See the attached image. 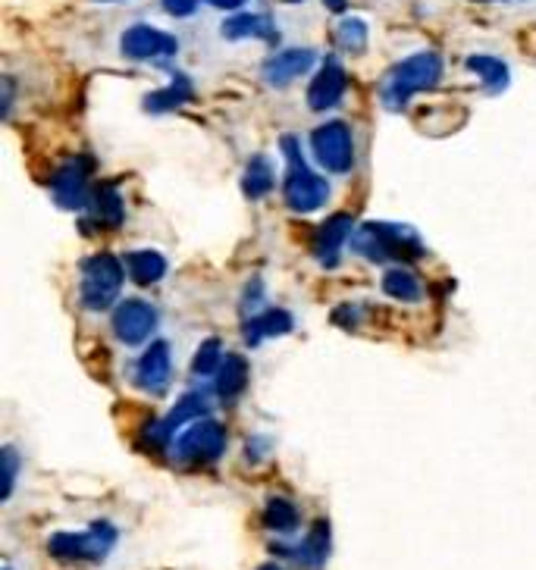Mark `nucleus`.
<instances>
[{
    "mask_svg": "<svg viewBox=\"0 0 536 570\" xmlns=\"http://www.w3.org/2000/svg\"><path fill=\"white\" fill-rule=\"evenodd\" d=\"M352 252L370 264H389V261H418L423 257V242L411 226L399 223H364L352 235Z\"/></svg>",
    "mask_w": 536,
    "mask_h": 570,
    "instance_id": "obj_1",
    "label": "nucleus"
},
{
    "mask_svg": "<svg viewBox=\"0 0 536 570\" xmlns=\"http://www.w3.org/2000/svg\"><path fill=\"white\" fill-rule=\"evenodd\" d=\"M439 79H442V57L439 53H411L408 60L396 63L386 72L383 85H380V101H383L386 110H405L415 95L430 91L433 85H439Z\"/></svg>",
    "mask_w": 536,
    "mask_h": 570,
    "instance_id": "obj_2",
    "label": "nucleus"
},
{
    "mask_svg": "<svg viewBox=\"0 0 536 570\" xmlns=\"http://www.w3.org/2000/svg\"><path fill=\"white\" fill-rule=\"evenodd\" d=\"M283 151H285V183H283V198L289 204V210L295 214H314L323 204L330 202V183L308 167V160L302 157V148L299 141L289 135L283 138Z\"/></svg>",
    "mask_w": 536,
    "mask_h": 570,
    "instance_id": "obj_3",
    "label": "nucleus"
},
{
    "mask_svg": "<svg viewBox=\"0 0 536 570\" xmlns=\"http://www.w3.org/2000/svg\"><path fill=\"white\" fill-rule=\"evenodd\" d=\"M226 452V430L211 417L192 420L169 442V458L176 464H214Z\"/></svg>",
    "mask_w": 536,
    "mask_h": 570,
    "instance_id": "obj_4",
    "label": "nucleus"
},
{
    "mask_svg": "<svg viewBox=\"0 0 536 570\" xmlns=\"http://www.w3.org/2000/svg\"><path fill=\"white\" fill-rule=\"evenodd\" d=\"M117 539V527L107 523V520H98L82 533H67V530L53 533L48 539V552L53 558H60V561H104L107 554L114 552Z\"/></svg>",
    "mask_w": 536,
    "mask_h": 570,
    "instance_id": "obj_5",
    "label": "nucleus"
},
{
    "mask_svg": "<svg viewBox=\"0 0 536 570\" xmlns=\"http://www.w3.org/2000/svg\"><path fill=\"white\" fill-rule=\"evenodd\" d=\"M123 288V264L114 254H95L82 264L79 295L88 311H107Z\"/></svg>",
    "mask_w": 536,
    "mask_h": 570,
    "instance_id": "obj_6",
    "label": "nucleus"
},
{
    "mask_svg": "<svg viewBox=\"0 0 536 570\" xmlns=\"http://www.w3.org/2000/svg\"><path fill=\"white\" fill-rule=\"evenodd\" d=\"M311 151H314L318 164L327 169V173H335V176L352 173L354 167L352 129H349L342 119H330V122H323V126H318L314 135H311Z\"/></svg>",
    "mask_w": 536,
    "mask_h": 570,
    "instance_id": "obj_7",
    "label": "nucleus"
},
{
    "mask_svg": "<svg viewBox=\"0 0 536 570\" xmlns=\"http://www.w3.org/2000/svg\"><path fill=\"white\" fill-rule=\"evenodd\" d=\"M119 51L126 53L129 60H138V63L167 67L169 57H176V51H179V41H176L173 35L164 32V29H154V26H133V29L123 32Z\"/></svg>",
    "mask_w": 536,
    "mask_h": 570,
    "instance_id": "obj_8",
    "label": "nucleus"
},
{
    "mask_svg": "<svg viewBox=\"0 0 536 570\" xmlns=\"http://www.w3.org/2000/svg\"><path fill=\"white\" fill-rule=\"evenodd\" d=\"M88 169H91L88 157H72L69 164H64V167L53 173L51 195L53 202L60 204L64 210H85L91 204V195H88Z\"/></svg>",
    "mask_w": 536,
    "mask_h": 570,
    "instance_id": "obj_9",
    "label": "nucleus"
},
{
    "mask_svg": "<svg viewBox=\"0 0 536 570\" xmlns=\"http://www.w3.org/2000/svg\"><path fill=\"white\" fill-rule=\"evenodd\" d=\"M202 417H207V395L204 392H188V395H183L176 402V407L169 411L167 417L148 426V442H152L154 449H169V442L176 439V433L183 426H188L192 420Z\"/></svg>",
    "mask_w": 536,
    "mask_h": 570,
    "instance_id": "obj_10",
    "label": "nucleus"
},
{
    "mask_svg": "<svg viewBox=\"0 0 536 570\" xmlns=\"http://www.w3.org/2000/svg\"><path fill=\"white\" fill-rule=\"evenodd\" d=\"M157 330V311L148 302L126 298L114 311V333L123 345H142L148 342Z\"/></svg>",
    "mask_w": 536,
    "mask_h": 570,
    "instance_id": "obj_11",
    "label": "nucleus"
},
{
    "mask_svg": "<svg viewBox=\"0 0 536 570\" xmlns=\"http://www.w3.org/2000/svg\"><path fill=\"white\" fill-rule=\"evenodd\" d=\"M169 373H173V354L167 342H152L145 354L135 361V386L148 395H164L169 389Z\"/></svg>",
    "mask_w": 536,
    "mask_h": 570,
    "instance_id": "obj_12",
    "label": "nucleus"
},
{
    "mask_svg": "<svg viewBox=\"0 0 536 570\" xmlns=\"http://www.w3.org/2000/svg\"><path fill=\"white\" fill-rule=\"evenodd\" d=\"M345 88H349V76H345V67L335 60V57H327L323 60V67L318 69V76H314V82L308 88V104H311V110H333L335 104L345 98Z\"/></svg>",
    "mask_w": 536,
    "mask_h": 570,
    "instance_id": "obj_13",
    "label": "nucleus"
},
{
    "mask_svg": "<svg viewBox=\"0 0 536 570\" xmlns=\"http://www.w3.org/2000/svg\"><path fill=\"white\" fill-rule=\"evenodd\" d=\"M354 235V219L349 214H333L323 226L318 229L314 238V257H318L320 267L335 269L342 261V248L352 242Z\"/></svg>",
    "mask_w": 536,
    "mask_h": 570,
    "instance_id": "obj_14",
    "label": "nucleus"
},
{
    "mask_svg": "<svg viewBox=\"0 0 536 570\" xmlns=\"http://www.w3.org/2000/svg\"><path fill=\"white\" fill-rule=\"evenodd\" d=\"M314 60H318V53L311 51V48H289V51H280L264 63V82L270 88H285V85H292L295 79H302L304 72L314 67Z\"/></svg>",
    "mask_w": 536,
    "mask_h": 570,
    "instance_id": "obj_15",
    "label": "nucleus"
},
{
    "mask_svg": "<svg viewBox=\"0 0 536 570\" xmlns=\"http://www.w3.org/2000/svg\"><path fill=\"white\" fill-rule=\"evenodd\" d=\"M220 32L223 38H230V41H276L280 32H276V26H273V19L264 17V13H235L230 17L223 26H220Z\"/></svg>",
    "mask_w": 536,
    "mask_h": 570,
    "instance_id": "obj_16",
    "label": "nucleus"
},
{
    "mask_svg": "<svg viewBox=\"0 0 536 570\" xmlns=\"http://www.w3.org/2000/svg\"><path fill=\"white\" fill-rule=\"evenodd\" d=\"M292 326H295V320H292V314H289L285 307H267V311L254 314V317L245 323V342L254 348V345H261V342H267V338L289 336Z\"/></svg>",
    "mask_w": 536,
    "mask_h": 570,
    "instance_id": "obj_17",
    "label": "nucleus"
},
{
    "mask_svg": "<svg viewBox=\"0 0 536 570\" xmlns=\"http://www.w3.org/2000/svg\"><path fill=\"white\" fill-rule=\"evenodd\" d=\"M248 386V361L242 354H226L223 364L214 373V392L223 402H235Z\"/></svg>",
    "mask_w": 536,
    "mask_h": 570,
    "instance_id": "obj_18",
    "label": "nucleus"
},
{
    "mask_svg": "<svg viewBox=\"0 0 536 570\" xmlns=\"http://www.w3.org/2000/svg\"><path fill=\"white\" fill-rule=\"evenodd\" d=\"M292 558H295L304 570L323 568L327 558H330V523H327V520H318V523L311 527V533L302 539V546L292 549Z\"/></svg>",
    "mask_w": 536,
    "mask_h": 570,
    "instance_id": "obj_19",
    "label": "nucleus"
},
{
    "mask_svg": "<svg viewBox=\"0 0 536 570\" xmlns=\"http://www.w3.org/2000/svg\"><path fill=\"white\" fill-rule=\"evenodd\" d=\"M91 219H95V226H101V229H117L123 217H126V204L119 198L117 185L104 183L95 195H91Z\"/></svg>",
    "mask_w": 536,
    "mask_h": 570,
    "instance_id": "obj_20",
    "label": "nucleus"
},
{
    "mask_svg": "<svg viewBox=\"0 0 536 570\" xmlns=\"http://www.w3.org/2000/svg\"><path fill=\"white\" fill-rule=\"evenodd\" d=\"M126 273L135 285H154L167 276V257L160 252L126 254Z\"/></svg>",
    "mask_w": 536,
    "mask_h": 570,
    "instance_id": "obj_21",
    "label": "nucleus"
},
{
    "mask_svg": "<svg viewBox=\"0 0 536 570\" xmlns=\"http://www.w3.org/2000/svg\"><path fill=\"white\" fill-rule=\"evenodd\" d=\"M273 185H276L273 164H270L264 154L252 157V160H248V167H245V176H242V191H245V198L261 202V198H267L270 191H273Z\"/></svg>",
    "mask_w": 536,
    "mask_h": 570,
    "instance_id": "obj_22",
    "label": "nucleus"
},
{
    "mask_svg": "<svg viewBox=\"0 0 536 570\" xmlns=\"http://www.w3.org/2000/svg\"><path fill=\"white\" fill-rule=\"evenodd\" d=\"M299 523H302V514H299V508L283 499V495H273L267 504H264V527L273 530V533H295L299 530Z\"/></svg>",
    "mask_w": 536,
    "mask_h": 570,
    "instance_id": "obj_23",
    "label": "nucleus"
},
{
    "mask_svg": "<svg viewBox=\"0 0 536 570\" xmlns=\"http://www.w3.org/2000/svg\"><path fill=\"white\" fill-rule=\"evenodd\" d=\"M468 69L484 82L486 91H493V95H499L505 85H508V67H505L499 57L474 53V57H468Z\"/></svg>",
    "mask_w": 536,
    "mask_h": 570,
    "instance_id": "obj_24",
    "label": "nucleus"
},
{
    "mask_svg": "<svg viewBox=\"0 0 536 570\" xmlns=\"http://www.w3.org/2000/svg\"><path fill=\"white\" fill-rule=\"evenodd\" d=\"M383 292L389 295V298H396V302L415 304L420 302V295H423V285H420V279L411 273V269L392 267L383 276Z\"/></svg>",
    "mask_w": 536,
    "mask_h": 570,
    "instance_id": "obj_25",
    "label": "nucleus"
},
{
    "mask_svg": "<svg viewBox=\"0 0 536 570\" xmlns=\"http://www.w3.org/2000/svg\"><path fill=\"white\" fill-rule=\"evenodd\" d=\"M185 101H192V82H188L185 76H176L167 88H160V91H154V95L145 98V110H152V114H167V110L183 107Z\"/></svg>",
    "mask_w": 536,
    "mask_h": 570,
    "instance_id": "obj_26",
    "label": "nucleus"
},
{
    "mask_svg": "<svg viewBox=\"0 0 536 570\" xmlns=\"http://www.w3.org/2000/svg\"><path fill=\"white\" fill-rule=\"evenodd\" d=\"M368 22L358 17H345L339 22V29H335V45L342 48L345 53H364L368 48Z\"/></svg>",
    "mask_w": 536,
    "mask_h": 570,
    "instance_id": "obj_27",
    "label": "nucleus"
},
{
    "mask_svg": "<svg viewBox=\"0 0 536 570\" xmlns=\"http://www.w3.org/2000/svg\"><path fill=\"white\" fill-rule=\"evenodd\" d=\"M223 345H220V338H207L202 342V348L195 352V361H192V373L195 376H211V373H217L220 364H223Z\"/></svg>",
    "mask_w": 536,
    "mask_h": 570,
    "instance_id": "obj_28",
    "label": "nucleus"
},
{
    "mask_svg": "<svg viewBox=\"0 0 536 570\" xmlns=\"http://www.w3.org/2000/svg\"><path fill=\"white\" fill-rule=\"evenodd\" d=\"M17 473H19V454L13 445H7V449H3V499H10V495H13Z\"/></svg>",
    "mask_w": 536,
    "mask_h": 570,
    "instance_id": "obj_29",
    "label": "nucleus"
},
{
    "mask_svg": "<svg viewBox=\"0 0 536 570\" xmlns=\"http://www.w3.org/2000/svg\"><path fill=\"white\" fill-rule=\"evenodd\" d=\"M202 0H164V10L169 17H192Z\"/></svg>",
    "mask_w": 536,
    "mask_h": 570,
    "instance_id": "obj_30",
    "label": "nucleus"
},
{
    "mask_svg": "<svg viewBox=\"0 0 536 570\" xmlns=\"http://www.w3.org/2000/svg\"><path fill=\"white\" fill-rule=\"evenodd\" d=\"M207 3H214L217 10H238L245 0H207Z\"/></svg>",
    "mask_w": 536,
    "mask_h": 570,
    "instance_id": "obj_31",
    "label": "nucleus"
},
{
    "mask_svg": "<svg viewBox=\"0 0 536 570\" xmlns=\"http://www.w3.org/2000/svg\"><path fill=\"white\" fill-rule=\"evenodd\" d=\"M333 13H345V7H349V0H323Z\"/></svg>",
    "mask_w": 536,
    "mask_h": 570,
    "instance_id": "obj_32",
    "label": "nucleus"
},
{
    "mask_svg": "<svg viewBox=\"0 0 536 570\" xmlns=\"http://www.w3.org/2000/svg\"><path fill=\"white\" fill-rule=\"evenodd\" d=\"M257 570H283V568H276V564H261Z\"/></svg>",
    "mask_w": 536,
    "mask_h": 570,
    "instance_id": "obj_33",
    "label": "nucleus"
},
{
    "mask_svg": "<svg viewBox=\"0 0 536 570\" xmlns=\"http://www.w3.org/2000/svg\"><path fill=\"white\" fill-rule=\"evenodd\" d=\"M285 3H299V0H285Z\"/></svg>",
    "mask_w": 536,
    "mask_h": 570,
    "instance_id": "obj_34",
    "label": "nucleus"
},
{
    "mask_svg": "<svg viewBox=\"0 0 536 570\" xmlns=\"http://www.w3.org/2000/svg\"><path fill=\"white\" fill-rule=\"evenodd\" d=\"M3 570H13V568H3Z\"/></svg>",
    "mask_w": 536,
    "mask_h": 570,
    "instance_id": "obj_35",
    "label": "nucleus"
}]
</instances>
